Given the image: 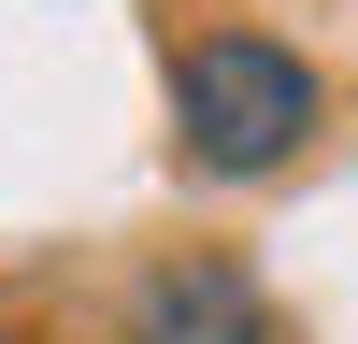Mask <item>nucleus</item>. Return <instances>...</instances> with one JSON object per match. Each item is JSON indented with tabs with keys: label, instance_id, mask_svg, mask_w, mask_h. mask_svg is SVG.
<instances>
[{
	"label": "nucleus",
	"instance_id": "7ed1b4c3",
	"mask_svg": "<svg viewBox=\"0 0 358 344\" xmlns=\"http://www.w3.org/2000/svg\"><path fill=\"white\" fill-rule=\"evenodd\" d=\"M0 344H15V315H0Z\"/></svg>",
	"mask_w": 358,
	"mask_h": 344
},
{
	"label": "nucleus",
	"instance_id": "f257e3e1",
	"mask_svg": "<svg viewBox=\"0 0 358 344\" xmlns=\"http://www.w3.org/2000/svg\"><path fill=\"white\" fill-rule=\"evenodd\" d=\"M158 101H172V172L273 187V172H301L330 143V57L258 29V15H187L158 57Z\"/></svg>",
	"mask_w": 358,
	"mask_h": 344
},
{
	"label": "nucleus",
	"instance_id": "f03ea898",
	"mask_svg": "<svg viewBox=\"0 0 358 344\" xmlns=\"http://www.w3.org/2000/svg\"><path fill=\"white\" fill-rule=\"evenodd\" d=\"M115 344H287V315L244 244H158L115 287Z\"/></svg>",
	"mask_w": 358,
	"mask_h": 344
}]
</instances>
